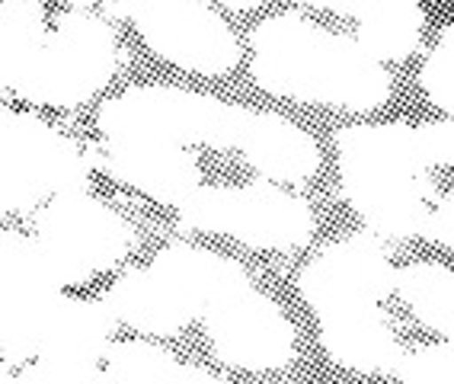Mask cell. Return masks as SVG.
<instances>
[{"instance_id": "1", "label": "cell", "mask_w": 454, "mask_h": 384, "mask_svg": "<svg viewBox=\"0 0 454 384\" xmlns=\"http://www.w3.org/2000/svg\"><path fill=\"white\" fill-rule=\"evenodd\" d=\"M253 83L272 97L374 113L390 97V74L356 39L320 29L298 13L262 20L250 35Z\"/></svg>"}, {"instance_id": "2", "label": "cell", "mask_w": 454, "mask_h": 384, "mask_svg": "<svg viewBox=\"0 0 454 384\" xmlns=\"http://www.w3.org/2000/svg\"><path fill=\"white\" fill-rule=\"evenodd\" d=\"M342 196L374 234L422 238L438 202L419 131L406 122L349 125L336 135Z\"/></svg>"}, {"instance_id": "3", "label": "cell", "mask_w": 454, "mask_h": 384, "mask_svg": "<svg viewBox=\"0 0 454 384\" xmlns=\"http://www.w3.org/2000/svg\"><path fill=\"white\" fill-rule=\"evenodd\" d=\"M115 67L119 42L109 23L74 7L61 10L23 61L4 71V87L33 106L74 109L97 97Z\"/></svg>"}, {"instance_id": "4", "label": "cell", "mask_w": 454, "mask_h": 384, "mask_svg": "<svg viewBox=\"0 0 454 384\" xmlns=\"http://www.w3.org/2000/svg\"><path fill=\"white\" fill-rule=\"evenodd\" d=\"M253 109L179 87H131L103 103V138H157L170 145L240 147Z\"/></svg>"}, {"instance_id": "5", "label": "cell", "mask_w": 454, "mask_h": 384, "mask_svg": "<svg viewBox=\"0 0 454 384\" xmlns=\"http://www.w3.org/2000/svg\"><path fill=\"white\" fill-rule=\"evenodd\" d=\"M93 164L77 141L39 115L4 109L0 119V202L4 212H33L45 199L87 192Z\"/></svg>"}, {"instance_id": "6", "label": "cell", "mask_w": 454, "mask_h": 384, "mask_svg": "<svg viewBox=\"0 0 454 384\" xmlns=\"http://www.w3.org/2000/svg\"><path fill=\"white\" fill-rule=\"evenodd\" d=\"M176 212L183 228L224 234L256 250H298L317 228L310 205L276 183L199 186Z\"/></svg>"}, {"instance_id": "7", "label": "cell", "mask_w": 454, "mask_h": 384, "mask_svg": "<svg viewBox=\"0 0 454 384\" xmlns=\"http://www.w3.org/2000/svg\"><path fill=\"white\" fill-rule=\"evenodd\" d=\"M33 231V240L65 288L83 286L99 272L113 270L129 256L135 240L129 221L87 192L45 202Z\"/></svg>"}, {"instance_id": "8", "label": "cell", "mask_w": 454, "mask_h": 384, "mask_svg": "<svg viewBox=\"0 0 454 384\" xmlns=\"http://www.w3.org/2000/svg\"><path fill=\"white\" fill-rule=\"evenodd\" d=\"M205 333L224 365L266 372L294 359V327L250 276L221 288L202 311Z\"/></svg>"}, {"instance_id": "9", "label": "cell", "mask_w": 454, "mask_h": 384, "mask_svg": "<svg viewBox=\"0 0 454 384\" xmlns=\"http://www.w3.org/2000/svg\"><path fill=\"white\" fill-rule=\"evenodd\" d=\"M65 294L39 244L20 231L0 234V343L4 365L39 359V346L51 311Z\"/></svg>"}, {"instance_id": "10", "label": "cell", "mask_w": 454, "mask_h": 384, "mask_svg": "<svg viewBox=\"0 0 454 384\" xmlns=\"http://www.w3.org/2000/svg\"><path fill=\"white\" fill-rule=\"evenodd\" d=\"M129 20L147 49L183 71L215 77L234 71L240 61L237 35L218 10L202 0H145L131 4Z\"/></svg>"}, {"instance_id": "11", "label": "cell", "mask_w": 454, "mask_h": 384, "mask_svg": "<svg viewBox=\"0 0 454 384\" xmlns=\"http://www.w3.org/2000/svg\"><path fill=\"white\" fill-rule=\"evenodd\" d=\"M298 292L314 314L381 304L387 294L397 292V266L378 240L356 234L324 247V254L301 270Z\"/></svg>"}, {"instance_id": "12", "label": "cell", "mask_w": 454, "mask_h": 384, "mask_svg": "<svg viewBox=\"0 0 454 384\" xmlns=\"http://www.w3.org/2000/svg\"><path fill=\"white\" fill-rule=\"evenodd\" d=\"M90 164L163 205H183L202 180V167L189 147L157 138H103L87 147Z\"/></svg>"}, {"instance_id": "13", "label": "cell", "mask_w": 454, "mask_h": 384, "mask_svg": "<svg viewBox=\"0 0 454 384\" xmlns=\"http://www.w3.org/2000/svg\"><path fill=\"white\" fill-rule=\"evenodd\" d=\"M320 327V346L340 368L352 372H397L403 352L381 304L333 308L314 314Z\"/></svg>"}, {"instance_id": "14", "label": "cell", "mask_w": 454, "mask_h": 384, "mask_svg": "<svg viewBox=\"0 0 454 384\" xmlns=\"http://www.w3.org/2000/svg\"><path fill=\"white\" fill-rule=\"evenodd\" d=\"M106 304L129 327L154 336H176L195 317H202L199 304L186 294L176 278L157 270L154 263L147 270H129L109 292Z\"/></svg>"}, {"instance_id": "15", "label": "cell", "mask_w": 454, "mask_h": 384, "mask_svg": "<svg viewBox=\"0 0 454 384\" xmlns=\"http://www.w3.org/2000/svg\"><path fill=\"white\" fill-rule=\"evenodd\" d=\"M253 170L272 183H304L320 167V147L308 131L278 113H250L237 147Z\"/></svg>"}, {"instance_id": "16", "label": "cell", "mask_w": 454, "mask_h": 384, "mask_svg": "<svg viewBox=\"0 0 454 384\" xmlns=\"http://www.w3.org/2000/svg\"><path fill=\"white\" fill-rule=\"evenodd\" d=\"M115 327H119V317L106 302L61 294L42 336L39 356L99 362L115 346Z\"/></svg>"}, {"instance_id": "17", "label": "cell", "mask_w": 454, "mask_h": 384, "mask_svg": "<svg viewBox=\"0 0 454 384\" xmlns=\"http://www.w3.org/2000/svg\"><path fill=\"white\" fill-rule=\"evenodd\" d=\"M330 10L352 17L358 23L356 42L378 65L403 61L419 49L426 29V10L413 0H390V4H330Z\"/></svg>"}, {"instance_id": "18", "label": "cell", "mask_w": 454, "mask_h": 384, "mask_svg": "<svg viewBox=\"0 0 454 384\" xmlns=\"http://www.w3.org/2000/svg\"><path fill=\"white\" fill-rule=\"evenodd\" d=\"M106 384H224L208 368L186 365L145 340H122L103 359Z\"/></svg>"}, {"instance_id": "19", "label": "cell", "mask_w": 454, "mask_h": 384, "mask_svg": "<svg viewBox=\"0 0 454 384\" xmlns=\"http://www.w3.org/2000/svg\"><path fill=\"white\" fill-rule=\"evenodd\" d=\"M397 294L426 327L454 340V270L442 263H410L397 270Z\"/></svg>"}, {"instance_id": "20", "label": "cell", "mask_w": 454, "mask_h": 384, "mask_svg": "<svg viewBox=\"0 0 454 384\" xmlns=\"http://www.w3.org/2000/svg\"><path fill=\"white\" fill-rule=\"evenodd\" d=\"M45 7L39 0H4L0 7V74L26 58L45 33Z\"/></svg>"}, {"instance_id": "21", "label": "cell", "mask_w": 454, "mask_h": 384, "mask_svg": "<svg viewBox=\"0 0 454 384\" xmlns=\"http://www.w3.org/2000/svg\"><path fill=\"white\" fill-rule=\"evenodd\" d=\"M4 384H106L99 362L81 359H58V356H39L35 362L13 378V372H4Z\"/></svg>"}, {"instance_id": "22", "label": "cell", "mask_w": 454, "mask_h": 384, "mask_svg": "<svg viewBox=\"0 0 454 384\" xmlns=\"http://www.w3.org/2000/svg\"><path fill=\"white\" fill-rule=\"evenodd\" d=\"M419 83L438 109L454 113V23L445 26L438 42L432 45L429 58L419 71Z\"/></svg>"}, {"instance_id": "23", "label": "cell", "mask_w": 454, "mask_h": 384, "mask_svg": "<svg viewBox=\"0 0 454 384\" xmlns=\"http://www.w3.org/2000/svg\"><path fill=\"white\" fill-rule=\"evenodd\" d=\"M403 384H454V340L416 346L397 365Z\"/></svg>"}, {"instance_id": "24", "label": "cell", "mask_w": 454, "mask_h": 384, "mask_svg": "<svg viewBox=\"0 0 454 384\" xmlns=\"http://www.w3.org/2000/svg\"><path fill=\"white\" fill-rule=\"evenodd\" d=\"M416 131H419V145H422V154H426V164L454 167V119L429 122Z\"/></svg>"}, {"instance_id": "25", "label": "cell", "mask_w": 454, "mask_h": 384, "mask_svg": "<svg viewBox=\"0 0 454 384\" xmlns=\"http://www.w3.org/2000/svg\"><path fill=\"white\" fill-rule=\"evenodd\" d=\"M422 238L435 240V244H442V247H454V192L451 196H442L435 202Z\"/></svg>"}]
</instances>
